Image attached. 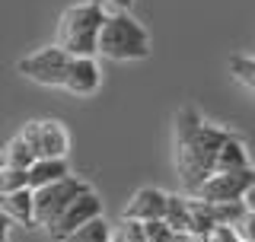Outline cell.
Wrapping results in <instances>:
<instances>
[{
    "instance_id": "cell-1",
    "label": "cell",
    "mask_w": 255,
    "mask_h": 242,
    "mask_svg": "<svg viewBox=\"0 0 255 242\" xmlns=\"http://www.w3.org/2000/svg\"><path fill=\"white\" fill-rule=\"evenodd\" d=\"M233 134L230 127H214L201 118L198 109H179L175 115V169L188 195H195L214 175V163L223 140Z\"/></svg>"
},
{
    "instance_id": "cell-2",
    "label": "cell",
    "mask_w": 255,
    "mask_h": 242,
    "mask_svg": "<svg viewBox=\"0 0 255 242\" xmlns=\"http://www.w3.org/2000/svg\"><path fill=\"white\" fill-rule=\"evenodd\" d=\"M106 6L99 0H86V3H74L61 13L58 19V45L70 58H96L99 48V32L106 22Z\"/></svg>"
},
{
    "instance_id": "cell-3",
    "label": "cell",
    "mask_w": 255,
    "mask_h": 242,
    "mask_svg": "<svg viewBox=\"0 0 255 242\" xmlns=\"http://www.w3.org/2000/svg\"><path fill=\"white\" fill-rule=\"evenodd\" d=\"M96 54L109 61H143L150 54V35L131 13H109L99 32Z\"/></svg>"
},
{
    "instance_id": "cell-4",
    "label": "cell",
    "mask_w": 255,
    "mask_h": 242,
    "mask_svg": "<svg viewBox=\"0 0 255 242\" xmlns=\"http://www.w3.org/2000/svg\"><path fill=\"white\" fill-rule=\"evenodd\" d=\"M83 191H90V185L80 179V175H67V179H61L54 185L35 188L32 191V220H35V227L48 230L61 217L64 207H67L74 198H80Z\"/></svg>"
},
{
    "instance_id": "cell-5",
    "label": "cell",
    "mask_w": 255,
    "mask_h": 242,
    "mask_svg": "<svg viewBox=\"0 0 255 242\" xmlns=\"http://www.w3.org/2000/svg\"><path fill=\"white\" fill-rule=\"evenodd\" d=\"M19 137H22V143L32 150L35 159H67L70 137H67L61 121H54V118L29 121V124H22Z\"/></svg>"
},
{
    "instance_id": "cell-6",
    "label": "cell",
    "mask_w": 255,
    "mask_h": 242,
    "mask_svg": "<svg viewBox=\"0 0 255 242\" xmlns=\"http://www.w3.org/2000/svg\"><path fill=\"white\" fill-rule=\"evenodd\" d=\"M67 64H70V54L61 51L58 45H51V48H42V51L26 54L22 61H16V70H19L26 80H32V83H42V86H64Z\"/></svg>"
},
{
    "instance_id": "cell-7",
    "label": "cell",
    "mask_w": 255,
    "mask_h": 242,
    "mask_svg": "<svg viewBox=\"0 0 255 242\" xmlns=\"http://www.w3.org/2000/svg\"><path fill=\"white\" fill-rule=\"evenodd\" d=\"M255 182V169H243V172H214L191 198L204 201V204H239L246 188Z\"/></svg>"
},
{
    "instance_id": "cell-8",
    "label": "cell",
    "mask_w": 255,
    "mask_h": 242,
    "mask_svg": "<svg viewBox=\"0 0 255 242\" xmlns=\"http://www.w3.org/2000/svg\"><path fill=\"white\" fill-rule=\"evenodd\" d=\"M96 217H102V201H99V195L90 188V191H83L80 198L70 201V204L61 211V217H58V220H54L45 233H48V239H51V242H64L70 233H77L80 227H86L90 220H96Z\"/></svg>"
},
{
    "instance_id": "cell-9",
    "label": "cell",
    "mask_w": 255,
    "mask_h": 242,
    "mask_svg": "<svg viewBox=\"0 0 255 242\" xmlns=\"http://www.w3.org/2000/svg\"><path fill=\"white\" fill-rule=\"evenodd\" d=\"M166 201L169 195L159 188H137L128 201V207L122 211V220L128 223H153L166 217Z\"/></svg>"
},
{
    "instance_id": "cell-10",
    "label": "cell",
    "mask_w": 255,
    "mask_h": 242,
    "mask_svg": "<svg viewBox=\"0 0 255 242\" xmlns=\"http://www.w3.org/2000/svg\"><path fill=\"white\" fill-rule=\"evenodd\" d=\"M102 83V70L96 58H70L67 64V77H64V86L70 96H93Z\"/></svg>"
},
{
    "instance_id": "cell-11",
    "label": "cell",
    "mask_w": 255,
    "mask_h": 242,
    "mask_svg": "<svg viewBox=\"0 0 255 242\" xmlns=\"http://www.w3.org/2000/svg\"><path fill=\"white\" fill-rule=\"evenodd\" d=\"M249 169V153H246V143L236 131L223 140V147L217 153V163H214V172H243Z\"/></svg>"
},
{
    "instance_id": "cell-12",
    "label": "cell",
    "mask_w": 255,
    "mask_h": 242,
    "mask_svg": "<svg viewBox=\"0 0 255 242\" xmlns=\"http://www.w3.org/2000/svg\"><path fill=\"white\" fill-rule=\"evenodd\" d=\"M0 211L10 217L13 223L26 230H35V220H32V188L13 191V195H0Z\"/></svg>"
},
{
    "instance_id": "cell-13",
    "label": "cell",
    "mask_w": 255,
    "mask_h": 242,
    "mask_svg": "<svg viewBox=\"0 0 255 242\" xmlns=\"http://www.w3.org/2000/svg\"><path fill=\"white\" fill-rule=\"evenodd\" d=\"M70 175V166L67 159H35V163L29 166V188H45V185H54L61 179H67Z\"/></svg>"
},
{
    "instance_id": "cell-14",
    "label": "cell",
    "mask_w": 255,
    "mask_h": 242,
    "mask_svg": "<svg viewBox=\"0 0 255 242\" xmlns=\"http://www.w3.org/2000/svg\"><path fill=\"white\" fill-rule=\"evenodd\" d=\"M35 163L32 150L22 143V137L16 134L13 140H6V147L0 150V169H19V172H29V166Z\"/></svg>"
},
{
    "instance_id": "cell-15",
    "label": "cell",
    "mask_w": 255,
    "mask_h": 242,
    "mask_svg": "<svg viewBox=\"0 0 255 242\" xmlns=\"http://www.w3.org/2000/svg\"><path fill=\"white\" fill-rule=\"evenodd\" d=\"M163 223L169 227L172 233H191V214H188V198L182 195H169L166 201V217Z\"/></svg>"
},
{
    "instance_id": "cell-16",
    "label": "cell",
    "mask_w": 255,
    "mask_h": 242,
    "mask_svg": "<svg viewBox=\"0 0 255 242\" xmlns=\"http://www.w3.org/2000/svg\"><path fill=\"white\" fill-rule=\"evenodd\" d=\"M64 242H112V227L102 217H96V220H90L86 227H80L77 233H70Z\"/></svg>"
},
{
    "instance_id": "cell-17",
    "label": "cell",
    "mask_w": 255,
    "mask_h": 242,
    "mask_svg": "<svg viewBox=\"0 0 255 242\" xmlns=\"http://www.w3.org/2000/svg\"><path fill=\"white\" fill-rule=\"evenodd\" d=\"M230 74H233L249 93H255V58H246V54H233V58H230Z\"/></svg>"
},
{
    "instance_id": "cell-18",
    "label": "cell",
    "mask_w": 255,
    "mask_h": 242,
    "mask_svg": "<svg viewBox=\"0 0 255 242\" xmlns=\"http://www.w3.org/2000/svg\"><path fill=\"white\" fill-rule=\"evenodd\" d=\"M29 188V172L19 169H0V195H13V191Z\"/></svg>"
},
{
    "instance_id": "cell-19",
    "label": "cell",
    "mask_w": 255,
    "mask_h": 242,
    "mask_svg": "<svg viewBox=\"0 0 255 242\" xmlns=\"http://www.w3.org/2000/svg\"><path fill=\"white\" fill-rule=\"evenodd\" d=\"M143 227V236H147V242H169L172 239V230L166 227L163 220H153V223H140Z\"/></svg>"
},
{
    "instance_id": "cell-20",
    "label": "cell",
    "mask_w": 255,
    "mask_h": 242,
    "mask_svg": "<svg viewBox=\"0 0 255 242\" xmlns=\"http://www.w3.org/2000/svg\"><path fill=\"white\" fill-rule=\"evenodd\" d=\"M112 242H147V236H143V227H140V223L122 220V227H118V239H112Z\"/></svg>"
},
{
    "instance_id": "cell-21",
    "label": "cell",
    "mask_w": 255,
    "mask_h": 242,
    "mask_svg": "<svg viewBox=\"0 0 255 242\" xmlns=\"http://www.w3.org/2000/svg\"><path fill=\"white\" fill-rule=\"evenodd\" d=\"M236 239L239 242H255V214L246 211L243 217H239V223H236Z\"/></svg>"
},
{
    "instance_id": "cell-22",
    "label": "cell",
    "mask_w": 255,
    "mask_h": 242,
    "mask_svg": "<svg viewBox=\"0 0 255 242\" xmlns=\"http://www.w3.org/2000/svg\"><path fill=\"white\" fill-rule=\"evenodd\" d=\"M211 242H239L236 239V230L233 227H214L211 230V236H207Z\"/></svg>"
},
{
    "instance_id": "cell-23",
    "label": "cell",
    "mask_w": 255,
    "mask_h": 242,
    "mask_svg": "<svg viewBox=\"0 0 255 242\" xmlns=\"http://www.w3.org/2000/svg\"><path fill=\"white\" fill-rule=\"evenodd\" d=\"M243 207L249 214H255V182L249 185V188H246V195H243Z\"/></svg>"
},
{
    "instance_id": "cell-24",
    "label": "cell",
    "mask_w": 255,
    "mask_h": 242,
    "mask_svg": "<svg viewBox=\"0 0 255 242\" xmlns=\"http://www.w3.org/2000/svg\"><path fill=\"white\" fill-rule=\"evenodd\" d=\"M10 227H13V220H10V217H6L3 211H0V242L10 239Z\"/></svg>"
},
{
    "instance_id": "cell-25",
    "label": "cell",
    "mask_w": 255,
    "mask_h": 242,
    "mask_svg": "<svg viewBox=\"0 0 255 242\" xmlns=\"http://www.w3.org/2000/svg\"><path fill=\"white\" fill-rule=\"evenodd\" d=\"M106 3L115 6V13H128V10L134 6V0H106Z\"/></svg>"
}]
</instances>
